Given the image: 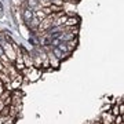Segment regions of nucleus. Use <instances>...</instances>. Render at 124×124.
Wrapping results in <instances>:
<instances>
[{
	"label": "nucleus",
	"instance_id": "obj_1",
	"mask_svg": "<svg viewBox=\"0 0 124 124\" xmlns=\"http://www.w3.org/2000/svg\"><path fill=\"white\" fill-rule=\"evenodd\" d=\"M1 47H3V51H4V55L8 58L10 61H15V57H17V50L18 47L15 44H8L7 41H1Z\"/></svg>",
	"mask_w": 124,
	"mask_h": 124
},
{
	"label": "nucleus",
	"instance_id": "obj_2",
	"mask_svg": "<svg viewBox=\"0 0 124 124\" xmlns=\"http://www.w3.org/2000/svg\"><path fill=\"white\" fill-rule=\"evenodd\" d=\"M51 53H53V55L55 58H58V59H59V61H61V59H65V58H68L69 57V55H70V54L69 53H62L61 50L58 48V47H54L53 48V51H51Z\"/></svg>",
	"mask_w": 124,
	"mask_h": 124
},
{
	"label": "nucleus",
	"instance_id": "obj_3",
	"mask_svg": "<svg viewBox=\"0 0 124 124\" xmlns=\"http://www.w3.org/2000/svg\"><path fill=\"white\" fill-rule=\"evenodd\" d=\"M40 76H41V72L39 69H35V68H32L29 73H28V79L31 80V81H36V80L39 79Z\"/></svg>",
	"mask_w": 124,
	"mask_h": 124
},
{
	"label": "nucleus",
	"instance_id": "obj_4",
	"mask_svg": "<svg viewBox=\"0 0 124 124\" xmlns=\"http://www.w3.org/2000/svg\"><path fill=\"white\" fill-rule=\"evenodd\" d=\"M22 53H23L22 59H23V65H25V68H32L33 66V58H32L26 51H22Z\"/></svg>",
	"mask_w": 124,
	"mask_h": 124
},
{
	"label": "nucleus",
	"instance_id": "obj_5",
	"mask_svg": "<svg viewBox=\"0 0 124 124\" xmlns=\"http://www.w3.org/2000/svg\"><path fill=\"white\" fill-rule=\"evenodd\" d=\"M35 17V15H33V10L32 8H29V7H28V8H25L22 11V18H23V21H25V22H29V21H31L32 18Z\"/></svg>",
	"mask_w": 124,
	"mask_h": 124
},
{
	"label": "nucleus",
	"instance_id": "obj_6",
	"mask_svg": "<svg viewBox=\"0 0 124 124\" xmlns=\"http://www.w3.org/2000/svg\"><path fill=\"white\" fill-rule=\"evenodd\" d=\"M77 25H79V18L76 17H69L65 21V26H77Z\"/></svg>",
	"mask_w": 124,
	"mask_h": 124
},
{
	"label": "nucleus",
	"instance_id": "obj_7",
	"mask_svg": "<svg viewBox=\"0 0 124 124\" xmlns=\"http://www.w3.org/2000/svg\"><path fill=\"white\" fill-rule=\"evenodd\" d=\"M113 120H115V116L110 115V113H103L102 115V124H110L113 123Z\"/></svg>",
	"mask_w": 124,
	"mask_h": 124
},
{
	"label": "nucleus",
	"instance_id": "obj_8",
	"mask_svg": "<svg viewBox=\"0 0 124 124\" xmlns=\"http://www.w3.org/2000/svg\"><path fill=\"white\" fill-rule=\"evenodd\" d=\"M21 83H22V76L18 75L17 77L13 80V83L10 84V88H17V87H19V85H21Z\"/></svg>",
	"mask_w": 124,
	"mask_h": 124
},
{
	"label": "nucleus",
	"instance_id": "obj_9",
	"mask_svg": "<svg viewBox=\"0 0 124 124\" xmlns=\"http://www.w3.org/2000/svg\"><path fill=\"white\" fill-rule=\"evenodd\" d=\"M48 61H50V63H51L54 68H58V66H59V59L54 57L53 53H50V54H48Z\"/></svg>",
	"mask_w": 124,
	"mask_h": 124
},
{
	"label": "nucleus",
	"instance_id": "obj_10",
	"mask_svg": "<svg viewBox=\"0 0 124 124\" xmlns=\"http://www.w3.org/2000/svg\"><path fill=\"white\" fill-rule=\"evenodd\" d=\"M65 44L68 46V48H69V51H73V48H75L76 46H77V39H72V40H68V41H65Z\"/></svg>",
	"mask_w": 124,
	"mask_h": 124
},
{
	"label": "nucleus",
	"instance_id": "obj_11",
	"mask_svg": "<svg viewBox=\"0 0 124 124\" xmlns=\"http://www.w3.org/2000/svg\"><path fill=\"white\" fill-rule=\"evenodd\" d=\"M28 25H29L32 29H37V28H39V25H40V19H37L36 17H33L31 21L28 22Z\"/></svg>",
	"mask_w": 124,
	"mask_h": 124
},
{
	"label": "nucleus",
	"instance_id": "obj_12",
	"mask_svg": "<svg viewBox=\"0 0 124 124\" xmlns=\"http://www.w3.org/2000/svg\"><path fill=\"white\" fill-rule=\"evenodd\" d=\"M57 47H58L59 50H61L62 53H69V54H70V51H69V48H68V46L65 44V43H59V44H58Z\"/></svg>",
	"mask_w": 124,
	"mask_h": 124
},
{
	"label": "nucleus",
	"instance_id": "obj_13",
	"mask_svg": "<svg viewBox=\"0 0 124 124\" xmlns=\"http://www.w3.org/2000/svg\"><path fill=\"white\" fill-rule=\"evenodd\" d=\"M41 7H50L51 6V0H39Z\"/></svg>",
	"mask_w": 124,
	"mask_h": 124
},
{
	"label": "nucleus",
	"instance_id": "obj_14",
	"mask_svg": "<svg viewBox=\"0 0 124 124\" xmlns=\"http://www.w3.org/2000/svg\"><path fill=\"white\" fill-rule=\"evenodd\" d=\"M50 10H51V13H57V11H61L62 10V6H55V4H51L50 6Z\"/></svg>",
	"mask_w": 124,
	"mask_h": 124
},
{
	"label": "nucleus",
	"instance_id": "obj_15",
	"mask_svg": "<svg viewBox=\"0 0 124 124\" xmlns=\"http://www.w3.org/2000/svg\"><path fill=\"white\" fill-rule=\"evenodd\" d=\"M112 115H113V116L120 115V109H119V106H113V109H112Z\"/></svg>",
	"mask_w": 124,
	"mask_h": 124
},
{
	"label": "nucleus",
	"instance_id": "obj_16",
	"mask_svg": "<svg viewBox=\"0 0 124 124\" xmlns=\"http://www.w3.org/2000/svg\"><path fill=\"white\" fill-rule=\"evenodd\" d=\"M51 4H55V6H63V1H62V0H51Z\"/></svg>",
	"mask_w": 124,
	"mask_h": 124
},
{
	"label": "nucleus",
	"instance_id": "obj_17",
	"mask_svg": "<svg viewBox=\"0 0 124 124\" xmlns=\"http://www.w3.org/2000/svg\"><path fill=\"white\" fill-rule=\"evenodd\" d=\"M4 106H6V105H4V102H3V101H0V112L3 110V108H4Z\"/></svg>",
	"mask_w": 124,
	"mask_h": 124
},
{
	"label": "nucleus",
	"instance_id": "obj_18",
	"mask_svg": "<svg viewBox=\"0 0 124 124\" xmlns=\"http://www.w3.org/2000/svg\"><path fill=\"white\" fill-rule=\"evenodd\" d=\"M1 55H4V51H3V47L0 46V57H1Z\"/></svg>",
	"mask_w": 124,
	"mask_h": 124
},
{
	"label": "nucleus",
	"instance_id": "obj_19",
	"mask_svg": "<svg viewBox=\"0 0 124 124\" xmlns=\"http://www.w3.org/2000/svg\"><path fill=\"white\" fill-rule=\"evenodd\" d=\"M3 93H4V88H3V85L0 84V95H1Z\"/></svg>",
	"mask_w": 124,
	"mask_h": 124
},
{
	"label": "nucleus",
	"instance_id": "obj_20",
	"mask_svg": "<svg viewBox=\"0 0 124 124\" xmlns=\"http://www.w3.org/2000/svg\"><path fill=\"white\" fill-rule=\"evenodd\" d=\"M62 1H70V0H62Z\"/></svg>",
	"mask_w": 124,
	"mask_h": 124
},
{
	"label": "nucleus",
	"instance_id": "obj_21",
	"mask_svg": "<svg viewBox=\"0 0 124 124\" xmlns=\"http://www.w3.org/2000/svg\"><path fill=\"white\" fill-rule=\"evenodd\" d=\"M110 124H115V123H110Z\"/></svg>",
	"mask_w": 124,
	"mask_h": 124
}]
</instances>
